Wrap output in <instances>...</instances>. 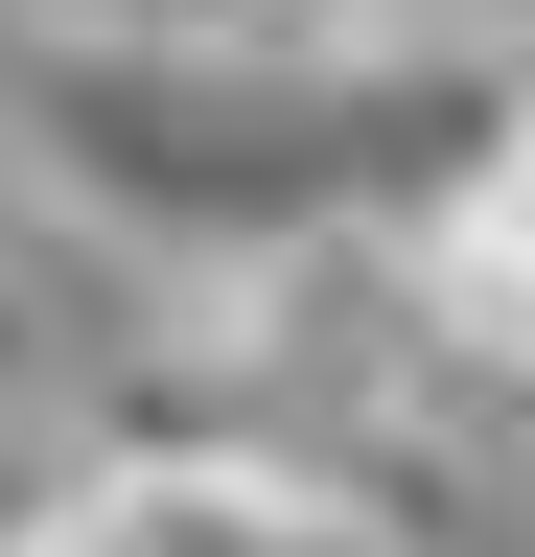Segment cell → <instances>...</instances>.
<instances>
[{
  "label": "cell",
  "mask_w": 535,
  "mask_h": 557,
  "mask_svg": "<svg viewBox=\"0 0 535 557\" xmlns=\"http://www.w3.org/2000/svg\"><path fill=\"white\" fill-rule=\"evenodd\" d=\"M47 372H71V325H47V278L0 256V418H47Z\"/></svg>",
  "instance_id": "obj_1"
},
{
  "label": "cell",
  "mask_w": 535,
  "mask_h": 557,
  "mask_svg": "<svg viewBox=\"0 0 535 557\" xmlns=\"http://www.w3.org/2000/svg\"><path fill=\"white\" fill-rule=\"evenodd\" d=\"M0 557H117V511H94V487H47V511L0 534Z\"/></svg>",
  "instance_id": "obj_2"
}]
</instances>
